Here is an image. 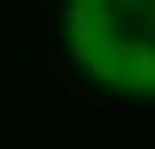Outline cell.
<instances>
[{
	"instance_id": "cell-1",
	"label": "cell",
	"mask_w": 155,
	"mask_h": 149,
	"mask_svg": "<svg viewBox=\"0 0 155 149\" xmlns=\"http://www.w3.org/2000/svg\"><path fill=\"white\" fill-rule=\"evenodd\" d=\"M71 53L112 90L155 93V0H71Z\"/></svg>"
}]
</instances>
